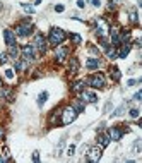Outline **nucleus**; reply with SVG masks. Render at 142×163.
I'll list each match as a JSON object with an SVG mask.
<instances>
[{"label": "nucleus", "mask_w": 142, "mask_h": 163, "mask_svg": "<svg viewBox=\"0 0 142 163\" xmlns=\"http://www.w3.org/2000/svg\"><path fill=\"white\" fill-rule=\"evenodd\" d=\"M65 38H67V34H65L63 29H60V28H52L50 36H48V41L52 43L53 46H60L62 43L65 41Z\"/></svg>", "instance_id": "f257e3e1"}, {"label": "nucleus", "mask_w": 142, "mask_h": 163, "mask_svg": "<svg viewBox=\"0 0 142 163\" xmlns=\"http://www.w3.org/2000/svg\"><path fill=\"white\" fill-rule=\"evenodd\" d=\"M31 33H33V24L29 23L28 19L17 24V28H16V34H19V36H23V38H26V36H29Z\"/></svg>", "instance_id": "f03ea898"}, {"label": "nucleus", "mask_w": 142, "mask_h": 163, "mask_svg": "<svg viewBox=\"0 0 142 163\" xmlns=\"http://www.w3.org/2000/svg\"><path fill=\"white\" fill-rule=\"evenodd\" d=\"M75 117H77V112H75L72 107H67L63 112H62V124L63 125L72 124V122L75 120Z\"/></svg>", "instance_id": "7ed1b4c3"}, {"label": "nucleus", "mask_w": 142, "mask_h": 163, "mask_svg": "<svg viewBox=\"0 0 142 163\" xmlns=\"http://www.w3.org/2000/svg\"><path fill=\"white\" fill-rule=\"evenodd\" d=\"M86 84L93 86V88H98V89L103 88V86H104V76L99 74V72H98V74H93L91 77L86 79Z\"/></svg>", "instance_id": "20e7f679"}, {"label": "nucleus", "mask_w": 142, "mask_h": 163, "mask_svg": "<svg viewBox=\"0 0 142 163\" xmlns=\"http://www.w3.org/2000/svg\"><path fill=\"white\" fill-rule=\"evenodd\" d=\"M21 53H23V59L28 60V62L36 59V48L33 45H24L23 48H21Z\"/></svg>", "instance_id": "39448f33"}, {"label": "nucleus", "mask_w": 142, "mask_h": 163, "mask_svg": "<svg viewBox=\"0 0 142 163\" xmlns=\"http://www.w3.org/2000/svg\"><path fill=\"white\" fill-rule=\"evenodd\" d=\"M101 150H103V148H98V146L96 148H91L89 153L86 155V160L91 161V163H98V161L101 160V155H103V153H101Z\"/></svg>", "instance_id": "423d86ee"}, {"label": "nucleus", "mask_w": 142, "mask_h": 163, "mask_svg": "<svg viewBox=\"0 0 142 163\" xmlns=\"http://www.w3.org/2000/svg\"><path fill=\"white\" fill-rule=\"evenodd\" d=\"M33 46H34L41 55H45V53H46V39H45V36H43V34H36L34 45H33Z\"/></svg>", "instance_id": "0eeeda50"}, {"label": "nucleus", "mask_w": 142, "mask_h": 163, "mask_svg": "<svg viewBox=\"0 0 142 163\" xmlns=\"http://www.w3.org/2000/svg\"><path fill=\"white\" fill-rule=\"evenodd\" d=\"M81 100L84 101V103H96L98 96L94 95L93 91H86V89H82V91H81Z\"/></svg>", "instance_id": "6e6552de"}, {"label": "nucleus", "mask_w": 142, "mask_h": 163, "mask_svg": "<svg viewBox=\"0 0 142 163\" xmlns=\"http://www.w3.org/2000/svg\"><path fill=\"white\" fill-rule=\"evenodd\" d=\"M67 55H68V50L65 48V46H57V50H55V59H57V62H65V59H67Z\"/></svg>", "instance_id": "1a4fd4ad"}, {"label": "nucleus", "mask_w": 142, "mask_h": 163, "mask_svg": "<svg viewBox=\"0 0 142 163\" xmlns=\"http://www.w3.org/2000/svg\"><path fill=\"white\" fill-rule=\"evenodd\" d=\"M3 39H5L7 46H14L16 45V33L12 29H3Z\"/></svg>", "instance_id": "9d476101"}, {"label": "nucleus", "mask_w": 142, "mask_h": 163, "mask_svg": "<svg viewBox=\"0 0 142 163\" xmlns=\"http://www.w3.org/2000/svg\"><path fill=\"white\" fill-rule=\"evenodd\" d=\"M123 136V130L118 129V127H111L108 130V137H110V141H120Z\"/></svg>", "instance_id": "9b49d317"}, {"label": "nucleus", "mask_w": 142, "mask_h": 163, "mask_svg": "<svg viewBox=\"0 0 142 163\" xmlns=\"http://www.w3.org/2000/svg\"><path fill=\"white\" fill-rule=\"evenodd\" d=\"M130 43H125V45H120V50H118V59H125L127 55L130 53Z\"/></svg>", "instance_id": "f8f14e48"}, {"label": "nucleus", "mask_w": 142, "mask_h": 163, "mask_svg": "<svg viewBox=\"0 0 142 163\" xmlns=\"http://www.w3.org/2000/svg\"><path fill=\"white\" fill-rule=\"evenodd\" d=\"M98 144H99V148H106L108 144H110L108 134H99V136H98Z\"/></svg>", "instance_id": "ddd939ff"}, {"label": "nucleus", "mask_w": 142, "mask_h": 163, "mask_svg": "<svg viewBox=\"0 0 142 163\" xmlns=\"http://www.w3.org/2000/svg\"><path fill=\"white\" fill-rule=\"evenodd\" d=\"M101 65V62L98 59H87V62H86V67L89 69V71H94V69H98Z\"/></svg>", "instance_id": "4468645a"}, {"label": "nucleus", "mask_w": 142, "mask_h": 163, "mask_svg": "<svg viewBox=\"0 0 142 163\" xmlns=\"http://www.w3.org/2000/svg\"><path fill=\"white\" fill-rule=\"evenodd\" d=\"M98 36H104V34H106V23H104V21L103 19H99V21H98Z\"/></svg>", "instance_id": "2eb2a0df"}, {"label": "nucleus", "mask_w": 142, "mask_h": 163, "mask_svg": "<svg viewBox=\"0 0 142 163\" xmlns=\"http://www.w3.org/2000/svg\"><path fill=\"white\" fill-rule=\"evenodd\" d=\"M82 89H86V81H77L72 84V91L74 93H81Z\"/></svg>", "instance_id": "dca6fc26"}, {"label": "nucleus", "mask_w": 142, "mask_h": 163, "mask_svg": "<svg viewBox=\"0 0 142 163\" xmlns=\"http://www.w3.org/2000/svg\"><path fill=\"white\" fill-rule=\"evenodd\" d=\"M26 69H28V60H19V59H17L16 60V71L17 72H19V71H26Z\"/></svg>", "instance_id": "f3484780"}, {"label": "nucleus", "mask_w": 142, "mask_h": 163, "mask_svg": "<svg viewBox=\"0 0 142 163\" xmlns=\"http://www.w3.org/2000/svg\"><path fill=\"white\" fill-rule=\"evenodd\" d=\"M7 55H10L14 60H17V59H19V48H17L16 45H14V46H9V53H7Z\"/></svg>", "instance_id": "a211bd4d"}, {"label": "nucleus", "mask_w": 142, "mask_h": 163, "mask_svg": "<svg viewBox=\"0 0 142 163\" xmlns=\"http://www.w3.org/2000/svg\"><path fill=\"white\" fill-rule=\"evenodd\" d=\"M106 55L110 57V59H118V50H116L115 46H111V48L108 46V48H106Z\"/></svg>", "instance_id": "6ab92c4d"}, {"label": "nucleus", "mask_w": 142, "mask_h": 163, "mask_svg": "<svg viewBox=\"0 0 142 163\" xmlns=\"http://www.w3.org/2000/svg\"><path fill=\"white\" fill-rule=\"evenodd\" d=\"M0 98H7V100H12V91L9 88H2L0 89Z\"/></svg>", "instance_id": "aec40b11"}, {"label": "nucleus", "mask_w": 142, "mask_h": 163, "mask_svg": "<svg viewBox=\"0 0 142 163\" xmlns=\"http://www.w3.org/2000/svg\"><path fill=\"white\" fill-rule=\"evenodd\" d=\"M70 72H79V60L75 57L70 59Z\"/></svg>", "instance_id": "412c9836"}, {"label": "nucleus", "mask_w": 142, "mask_h": 163, "mask_svg": "<svg viewBox=\"0 0 142 163\" xmlns=\"http://www.w3.org/2000/svg\"><path fill=\"white\" fill-rule=\"evenodd\" d=\"M72 108H74V110L75 112H77V113H79V112H84V101H74V105H72Z\"/></svg>", "instance_id": "4be33fe9"}, {"label": "nucleus", "mask_w": 142, "mask_h": 163, "mask_svg": "<svg viewBox=\"0 0 142 163\" xmlns=\"http://www.w3.org/2000/svg\"><path fill=\"white\" fill-rule=\"evenodd\" d=\"M111 77H113L115 81H120V77H122V72H120L118 67H113V69H111Z\"/></svg>", "instance_id": "5701e85b"}, {"label": "nucleus", "mask_w": 142, "mask_h": 163, "mask_svg": "<svg viewBox=\"0 0 142 163\" xmlns=\"http://www.w3.org/2000/svg\"><path fill=\"white\" fill-rule=\"evenodd\" d=\"M46 100H48V91H43L41 95L38 96V105H39V107H43V103H45Z\"/></svg>", "instance_id": "b1692460"}, {"label": "nucleus", "mask_w": 142, "mask_h": 163, "mask_svg": "<svg viewBox=\"0 0 142 163\" xmlns=\"http://www.w3.org/2000/svg\"><path fill=\"white\" fill-rule=\"evenodd\" d=\"M139 115H140L139 108H132V110H130V117H132V118H139Z\"/></svg>", "instance_id": "393cba45"}, {"label": "nucleus", "mask_w": 142, "mask_h": 163, "mask_svg": "<svg viewBox=\"0 0 142 163\" xmlns=\"http://www.w3.org/2000/svg\"><path fill=\"white\" fill-rule=\"evenodd\" d=\"M23 9L26 10L28 14H34V7H33V5H28V3H23Z\"/></svg>", "instance_id": "a878e982"}, {"label": "nucleus", "mask_w": 142, "mask_h": 163, "mask_svg": "<svg viewBox=\"0 0 142 163\" xmlns=\"http://www.w3.org/2000/svg\"><path fill=\"white\" fill-rule=\"evenodd\" d=\"M130 21H132L134 24H137V23H139V17H137V12H135V10H134V12L130 14Z\"/></svg>", "instance_id": "bb28decb"}, {"label": "nucleus", "mask_w": 142, "mask_h": 163, "mask_svg": "<svg viewBox=\"0 0 142 163\" xmlns=\"http://www.w3.org/2000/svg\"><path fill=\"white\" fill-rule=\"evenodd\" d=\"M7 57H9V55H7V53H0V65H5V62H7Z\"/></svg>", "instance_id": "cd10ccee"}, {"label": "nucleus", "mask_w": 142, "mask_h": 163, "mask_svg": "<svg viewBox=\"0 0 142 163\" xmlns=\"http://www.w3.org/2000/svg\"><path fill=\"white\" fill-rule=\"evenodd\" d=\"M70 39H72L74 43H81V41H82V38H81L79 34H72V36H70Z\"/></svg>", "instance_id": "c85d7f7f"}, {"label": "nucleus", "mask_w": 142, "mask_h": 163, "mask_svg": "<svg viewBox=\"0 0 142 163\" xmlns=\"http://www.w3.org/2000/svg\"><path fill=\"white\" fill-rule=\"evenodd\" d=\"M123 110H125V107H118V108L115 110L113 117H118V115H122V113H123Z\"/></svg>", "instance_id": "c756f323"}, {"label": "nucleus", "mask_w": 142, "mask_h": 163, "mask_svg": "<svg viewBox=\"0 0 142 163\" xmlns=\"http://www.w3.org/2000/svg\"><path fill=\"white\" fill-rule=\"evenodd\" d=\"M74 153H75V146H74V144H70V146H68V150H67V155H68V156H72Z\"/></svg>", "instance_id": "7c9ffc66"}, {"label": "nucleus", "mask_w": 142, "mask_h": 163, "mask_svg": "<svg viewBox=\"0 0 142 163\" xmlns=\"http://www.w3.org/2000/svg\"><path fill=\"white\" fill-rule=\"evenodd\" d=\"M139 82H140V79H139V81H137V79H129L127 84H129V86H135V84H139Z\"/></svg>", "instance_id": "2f4dec72"}, {"label": "nucleus", "mask_w": 142, "mask_h": 163, "mask_svg": "<svg viewBox=\"0 0 142 163\" xmlns=\"http://www.w3.org/2000/svg\"><path fill=\"white\" fill-rule=\"evenodd\" d=\"M5 77L7 79H14V72L10 71V69H9V71H5Z\"/></svg>", "instance_id": "473e14b6"}, {"label": "nucleus", "mask_w": 142, "mask_h": 163, "mask_svg": "<svg viewBox=\"0 0 142 163\" xmlns=\"http://www.w3.org/2000/svg\"><path fill=\"white\" fill-rule=\"evenodd\" d=\"M33 161H39V151H34V153H33Z\"/></svg>", "instance_id": "72a5a7b5"}, {"label": "nucleus", "mask_w": 142, "mask_h": 163, "mask_svg": "<svg viewBox=\"0 0 142 163\" xmlns=\"http://www.w3.org/2000/svg\"><path fill=\"white\" fill-rule=\"evenodd\" d=\"M140 96H142V91H137L135 95H134V100H137V101H139V100H142Z\"/></svg>", "instance_id": "f704fd0d"}, {"label": "nucleus", "mask_w": 142, "mask_h": 163, "mask_svg": "<svg viewBox=\"0 0 142 163\" xmlns=\"http://www.w3.org/2000/svg\"><path fill=\"white\" fill-rule=\"evenodd\" d=\"M84 5H86L84 0H79V2H77V7H79V9H84Z\"/></svg>", "instance_id": "c9c22d12"}, {"label": "nucleus", "mask_w": 142, "mask_h": 163, "mask_svg": "<svg viewBox=\"0 0 142 163\" xmlns=\"http://www.w3.org/2000/svg\"><path fill=\"white\" fill-rule=\"evenodd\" d=\"M63 9H65L63 5H55V10H57V12H63Z\"/></svg>", "instance_id": "e433bc0d"}, {"label": "nucleus", "mask_w": 142, "mask_h": 163, "mask_svg": "<svg viewBox=\"0 0 142 163\" xmlns=\"http://www.w3.org/2000/svg\"><path fill=\"white\" fill-rule=\"evenodd\" d=\"M91 2H93V5H94V7H99V5H101L99 0H91Z\"/></svg>", "instance_id": "4c0bfd02"}, {"label": "nucleus", "mask_w": 142, "mask_h": 163, "mask_svg": "<svg viewBox=\"0 0 142 163\" xmlns=\"http://www.w3.org/2000/svg\"><path fill=\"white\" fill-rule=\"evenodd\" d=\"M3 134H5V132H3V129H0V137H3Z\"/></svg>", "instance_id": "58836bf2"}, {"label": "nucleus", "mask_w": 142, "mask_h": 163, "mask_svg": "<svg viewBox=\"0 0 142 163\" xmlns=\"http://www.w3.org/2000/svg\"><path fill=\"white\" fill-rule=\"evenodd\" d=\"M0 86H2V79H0Z\"/></svg>", "instance_id": "ea45409f"}]
</instances>
